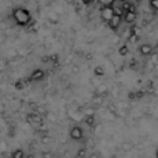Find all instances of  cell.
Returning a JSON list of instances; mask_svg holds the SVG:
<instances>
[{
  "mask_svg": "<svg viewBox=\"0 0 158 158\" xmlns=\"http://www.w3.org/2000/svg\"><path fill=\"white\" fill-rule=\"evenodd\" d=\"M13 17L14 21L18 25H21V27H25V25H28L31 22V14L25 8H15L13 11Z\"/></svg>",
  "mask_w": 158,
  "mask_h": 158,
  "instance_id": "obj_1",
  "label": "cell"
},
{
  "mask_svg": "<svg viewBox=\"0 0 158 158\" xmlns=\"http://www.w3.org/2000/svg\"><path fill=\"white\" fill-rule=\"evenodd\" d=\"M112 17H114V10H112V7H103L101 8V18H103L104 21L108 22Z\"/></svg>",
  "mask_w": 158,
  "mask_h": 158,
  "instance_id": "obj_2",
  "label": "cell"
},
{
  "mask_svg": "<svg viewBox=\"0 0 158 158\" xmlns=\"http://www.w3.org/2000/svg\"><path fill=\"white\" fill-rule=\"evenodd\" d=\"M69 136H71V139H74V140H81L82 136H83V131H82L81 128H78V126H75V128H72Z\"/></svg>",
  "mask_w": 158,
  "mask_h": 158,
  "instance_id": "obj_3",
  "label": "cell"
},
{
  "mask_svg": "<svg viewBox=\"0 0 158 158\" xmlns=\"http://www.w3.org/2000/svg\"><path fill=\"white\" fill-rule=\"evenodd\" d=\"M121 22H122V17L115 15V14H114V17H112V18L108 21V24H110V27H111L112 29H117V28L121 25Z\"/></svg>",
  "mask_w": 158,
  "mask_h": 158,
  "instance_id": "obj_4",
  "label": "cell"
},
{
  "mask_svg": "<svg viewBox=\"0 0 158 158\" xmlns=\"http://www.w3.org/2000/svg\"><path fill=\"white\" fill-rule=\"evenodd\" d=\"M122 18L125 19V22H128V24H132V22L136 19V13H132V11H125L122 15Z\"/></svg>",
  "mask_w": 158,
  "mask_h": 158,
  "instance_id": "obj_5",
  "label": "cell"
},
{
  "mask_svg": "<svg viewBox=\"0 0 158 158\" xmlns=\"http://www.w3.org/2000/svg\"><path fill=\"white\" fill-rule=\"evenodd\" d=\"M43 77H44V72L40 71V69H38V71H35V72L32 74L31 79H32V81H36V79H38V81H39V79H42Z\"/></svg>",
  "mask_w": 158,
  "mask_h": 158,
  "instance_id": "obj_6",
  "label": "cell"
},
{
  "mask_svg": "<svg viewBox=\"0 0 158 158\" xmlns=\"http://www.w3.org/2000/svg\"><path fill=\"white\" fill-rule=\"evenodd\" d=\"M140 52H142V54L147 56L151 53V46H148V44H143L142 47H140Z\"/></svg>",
  "mask_w": 158,
  "mask_h": 158,
  "instance_id": "obj_7",
  "label": "cell"
},
{
  "mask_svg": "<svg viewBox=\"0 0 158 158\" xmlns=\"http://www.w3.org/2000/svg\"><path fill=\"white\" fill-rule=\"evenodd\" d=\"M24 157H25V154L22 150H15L13 153V158H24Z\"/></svg>",
  "mask_w": 158,
  "mask_h": 158,
  "instance_id": "obj_8",
  "label": "cell"
},
{
  "mask_svg": "<svg viewBox=\"0 0 158 158\" xmlns=\"http://www.w3.org/2000/svg\"><path fill=\"white\" fill-rule=\"evenodd\" d=\"M100 2H101V4H103V7H111L114 0H100Z\"/></svg>",
  "mask_w": 158,
  "mask_h": 158,
  "instance_id": "obj_9",
  "label": "cell"
},
{
  "mask_svg": "<svg viewBox=\"0 0 158 158\" xmlns=\"http://www.w3.org/2000/svg\"><path fill=\"white\" fill-rule=\"evenodd\" d=\"M150 4H151V7H153V10L156 11L157 8H158V0H151Z\"/></svg>",
  "mask_w": 158,
  "mask_h": 158,
  "instance_id": "obj_10",
  "label": "cell"
},
{
  "mask_svg": "<svg viewBox=\"0 0 158 158\" xmlns=\"http://www.w3.org/2000/svg\"><path fill=\"white\" fill-rule=\"evenodd\" d=\"M119 54H121V56H126V54H128V47H126V46L121 47V50H119Z\"/></svg>",
  "mask_w": 158,
  "mask_h": 158,
  "instance_id": "obj_11",
  "label": "cell"
},
{
  "mask_svg": "<svg viewBox=\"0 0 158 158\" xmlns=\"http://www.w3.org/2000/svg\"><path fill=\"white\" fill-rule=\"evenodd\" d=\"M96 74H97V75H103V74H104V71L100 68V67H97V68H96Z\"/></svg>",
  "mask_w": 158,
  "mask_h": 158,
  "instance_id": "obj_12",
  "label": "cell"
},
{
  "mask_svg": "<svg viewBox=\"0 0 158 158\" xmlns=\"http://www.w3.org/2000/svg\"><path fill=\"white\" fill-rule=\"evenodd\" d=\"M86 122H87V125H89V126H92V125H93V117H92V118H90V117L87 118Z\"/></svg>",
  "mask_w": 158,
  "mask_h": 158,
  "instance_id": "obj_13",
  "label": "cell"
},
{
  "mask_svg": "<svg viewBox=\"0 0 158 158\" xmlns=\"http://www.w3.org/2000/svg\"><path fill=\"white\" fill-rule=\"evenodd\" d=\"M86 3H89V2H94V0H85Z\"/></svg>",
  "mask_w": 158,
  "mask_h": 158,
  "instance_id": "obj_14",
  "label": "cell"
},
{
  "mask_svg": "<svg viewBox=\"0 0 158 158\" xmlns=\"http://www.w3.org/2000/svg\"><path fill=\"white\" fill-rule=\"evenodd\" d=\"M137 3H142V0H137Z\"/></svg>",
  "mask_w": 158,
  "mask_h": 158,
  "instance_id": "obj_15",
  "label": "cell"
}]
</instances>
